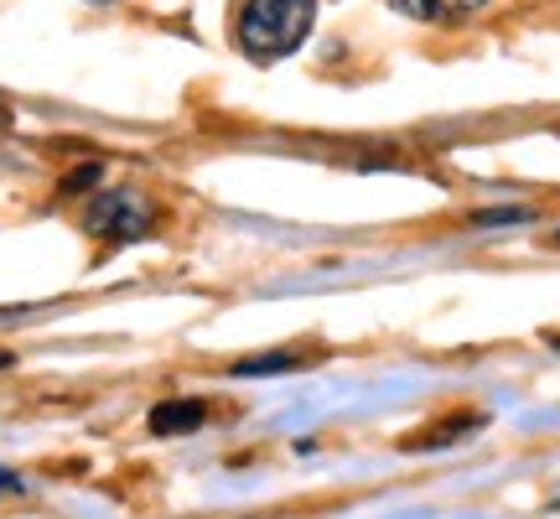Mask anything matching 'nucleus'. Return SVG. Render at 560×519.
<instances>
[{"instance_id": "nucleus-1", "label": "nucleus", "mask_w": 560, "mask_h": 519, "mask_svg": "<svg viewBox=\"0 0 560 519\" xmlns=\"http://www.w3.org/2000/svg\"><path fill=\"white\" fill-rule=\"evenodd\" d=\"M312 21H317V0H244L240 47L255 62H276L306 42Z\"/></svg>"}, {"instance_id": "nucleus-2", "label": "nucleus", "mask_w": 560, "mask_h": 519, "mask_svg": "<svg viewBox=\"0 0 560 519\" xmlns=\"http://www.w3.org/2000/svg\"><path fill=\"white\" fill-rule=\"evenodd\" d=\"M151 223H156V208L120 187V193H94L89 203V214H83V229L94 234V240H115V244H136L151 234Z\"/></svg>"}, {"instance_id": "nucleus-3", "label": "nucleus", "mask_w": 560, "mask_h": 519, "mask_svg": "<svg viewBox=\"0 0 560 519\" xmlns=\"http://www.w3.org/2000/svg\"><path fill=\"white\" fill-rule=\"evenodd\" d=\"M202 420H208V405L202 400H166L151 411V431L156 437H182V431H198Z\"/></svg>"}, {"instance_id": "nucleus-4", "label": "nucleus", "mask_w": 560, "mask_h": 519, "mask_svg": "<svg viewBox=\"0 0 560 519\" xmlns=\"http://www.w3.org/2000/svg\"><path fill=\"white\" fill-rule=\"evenodd\" d=\"M389 5L410 21H462L472 11H482L488 0H389Z\"/></svg>"}, {"instance_id": "nucleus-5", "label": "nucleus", "mask_w": 560, "mask_h": 519, "mask_svg": "<svg viewBox=\"0 0 560 519\" xmlns=\"http://www.w3.org/2000/svg\"><path fill=\"white\" fill-rule=\"evenodd\" d=\"M296 369H306L296 354H260V359H240V364H234V374H240V380H265V374H296Z\"/></svg>"}, {"instance_id": "nucleus-6", "label": "nucleus", "mask_w": 560, "mask_h": 519, "mask_svg": "<svg viewBox=\"0 0 560 519\" xmlns=\"http://www.w3.org/2000/svg\"><path fill=\"white\" fill-rule=\"evenodd\" d=\"M535 214L529 208H482V214H472V223H482V229H499V223H529Z\"/></svg>"}, {"instance_id": "nucleus-7", "label": "nucleus", "mask_w": 560, "mask_h": 519, "mask_svg": "<svg viewBox=\"0 0 560 519\" xmlns=\"http://www.w3.org/2000/svg\"><path fill=\"white\" fill-rule=\"evenodd\" d=\"M94 182H100V161H89V166H79L73 177H62V198H73V193L94 187Z\"/></svg>"}, {"instance_id": "nucleus-8", "label": "nucleus", "mask_w": 560, "mask_h": 519, "mask_svg": "<svg viewBox=\"0 0 560 519\" xmlns=\"http://www.w3.org/2000/svg\"><path fill=\"white\" fill-rule=\"evenodd\" d=\"M5 125H11V109H5V100H0V130H5Z\"/></svg>"}, {"instance_id": "nucleus-9", "label": "nucleus", "mask_w": 560, "mask_h": 519, "mask_svg": "<svg viewBox=\"0 0 560 519\" xmlns=\"http://www.w3.org/2000/svg\"><path fill=\"white\" fill-rule=\"evenodd\" d=\"M11 364H16V359H11V354H5V348H0V369H11Z\"/></svg>"}, {"instance_id": "nucleus-10", "label": "nucleus", "mask_w": 560, "mask_h": 519, "mask_svg": "<svg viewBox=\"0 0 560 519\" xmlns=\"http://www.w3.org/2000/svg\"><path fill=\"white\" fill-rule=\"evenodd\" d=\"M89 5H109V0H89Z\"/></svg>"}, {"instance_id": "nucleus-11", "label": "nucleus", "mask_w": 560, "mask_h": 519, "mask_svg": "<svg viewBox=\"0 0 560 519\" xmlns=\"http://www.w3.org/2000/svg\"><path fill=\"white\" fill-rule=\"evenodd\" d=\"M556 244H560V234H556Z\"/></svg>"}]
</instances>
